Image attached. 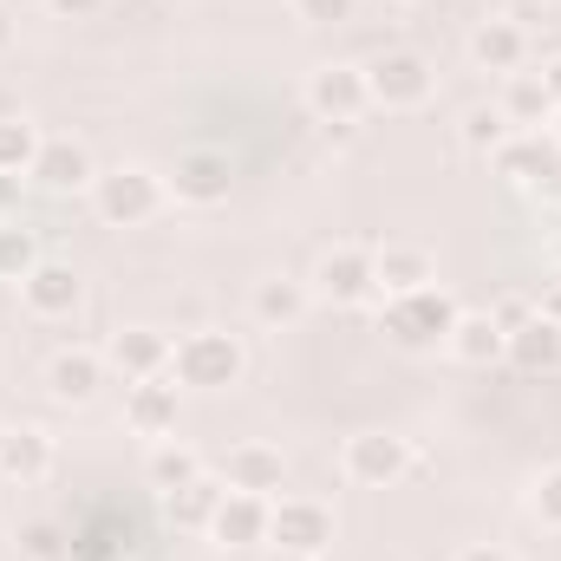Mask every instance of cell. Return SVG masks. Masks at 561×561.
Here are the masks:
<instances>
[{
	"label": "cell",
	"instance_id": "14",
	"mask_svg": "<svg viewBox=\"0 0 561 561\" xmlns=\"http://www.w3.org/2000/svg\"><path fill=\"white\" fill-rule=\"evenodd\" d=\"M26 176H33L39 190H53V196H72V190H92V183H99V163H92V150L79 138H46Z\"/></svg>",
	"mask_w": 561,
	"mask_h": 561
},
{
	"label": "cell",
	"instance_id": "34",
	"mask_svg": "<svg viewBox=\"0 0 561 561\" xmlns=\"http://www.w3.org/2000/svg\"><path fill=\"white\" fill-rule=\"evenodd\" d=\"M536 313L561 327V280H542V287H536Z\"/></svg>",
	"mask_w": 561,
	"mask_h": 561
},
{
	"label": "cell",
	"instance_id": "36",
	"mask_svg": "<svg viewBox=\"0 0 561 561\" xmlns=\"http://www.w3.org/2000/svg\"><path fill=\"white\" fill-rule=\"evenodd\" d=\"M46 7H53L59 20H92V13H99L105 0H46Z\"/></svg>",
	"mask_w": 561,
	"mask_h": 561
},
{
	"label": "cell",
	"instance_id": "21",
	"mask_svg": "<svg viewBox=\"0 0 561 561\" xmlns=\"http://www.w3.org/2000/svg\"><path fill=\"white\" fill-rule=\"evenodd\" d=\"M503 359H510L516 373H529V379H542V373H561V327L536 313L529 327H516V333H510Z\"/></svg>",
	"mask_w": 561,
	"mask_h": 561
},
{
	"label": "cell",
	"instance_id": "25",
	"mask_svg": "<svg viewBox=\"0 0 561 561\" xmlns=\"http://www.w3.org/2000/svg\"><path fill=\"white\" fill-rule=\"evenodd\" d=\"M496 112H503L516 131H536V125H549V118H556V105H549V92H542V79H536V72H510V79H503Z\"/></svg>",
	"mask_w": 561,
	"mask_h": 561
},
{
	"label": "cell",
	"instance_id": "35",
	"mask_svg": "<svg viewBox=\"0 0 561 561\" xmlns=\"http://www.w3.org/2000/svg\"><path fill=\"white\" fill-rule=\"evenodd\" d=\"M20 183H26V176H7V170H0V222L20 216Z\"/></svg>",
	"mask_w": 561,
	"mask_h": 561
},
{
	"label": "cell",
	"instance_id": "27",
	"mask_svg": "<svg viewBox=\"0 0 561 561\" xmlns=\"http://www.w3.org/2000/svg\"><path fill=\"white\" fill-rule=\"evenodd\" d=\"M39 262H46V255H39V236H33L20 216H7V222H0V280H26Z\"/></svg>",
	"mask_w": 561,
	"mask_h": 561
},
{
	"label": "cell",
	"instance_id": "38",
	"mask_svg": "<svg viewBox=\"0 0 561 561\" xmlns=\"http://www.w3.org/2000/svg\"><path fill=\"white\" fill-rule=\"evenodd\" d=\"M536 79H542V92H549V105L561 112V53L549 59V66H542V72H536Z\"/></svg>",
	"mask_w": 561,
	"mask_h": 561
},
{
	"label": "cell",
	"instance_id": "20",
	"mask_svg": "<svg viewBox=\"0 0 561 561\" xmlns=\"http://www.w3.org/2000/svg\"><path fill=\"white\" fill-rule=\"evenodd\" d=\"M268 503H275V496L229 490L222 510H216V523H209V536H216L222 549H255V542H268Z\"/></svg>",
	"mask_w": 561,
	"mask_h": 561
},
{
	"label": "cell",
	"instance_id": "16",
	"mask_svg": "<svg viewBox=\"0 0 561 561\" xmlns=\"http://www.w3.org/2000/svg\"><path fill=\"white\" fill-rule=\"evenodd\" d=\"M105 353H92V346H66V353H53L46 359V392L59 399V405H92L99 399V386H105Z\"/></svg>",
	"mask_w": 561,
	"mask_h": 561
},
{
	"label": "cell",
	"instance_id": "13",
	"mask_svg": "<svg viewBox=\"0 0 561 561\" xmlns=\"http://www.w3.org/2000/svg\"><path fill=\"white\" fill-rule=\"evenodd\" d=\"M373 287L386 300H405L419 287H437V255L419 249V242H386V249H373Z\"/></svg>",
	"mask_w": 561,
	"mask_h": 561
},
{
	"label": "cell",
	"instance_id": "2",
	"mask_svg": "<svg viewBox=\"0 0 561 561\" xmlns=\"http://www.w3.org/2000/svg\"><path fill=\"white\" fill-rule=\"evenodd\" d=\"M457 313H463V307H457L444 287H419V294H405V300H386L379 333H386L399 353H437V346L450 340Z\"/></svg>",
	"mask_w": 561,
	"mask_h": 561
},
{
	"label": "cell",
	"instance_id": "18",
	"mask_svg": "<svg viewBox=\"0 0 561 561\" xmlns=\"http://www.w3.org/2000/svg\"><path fill=\"white\" fill-rule=\"evenodd\" d=\"M222 483L229 490H249V496H280V483H287V457H280V444H236L229 450V463H222Z\"/></svg>",
	"mask_w": 561,
	"mask_h": 561
},
{
	"label": "cell",
	"instance_id": "42",
	"mask_svg": "<svg viewBox=\"0 0 561 561\" xmlns=\"http://www.w3.org/2000/svg\"><path fill=\"white\" fill-rule=\"evenodd\" d=\"M549 125H556V144H561V112H556V118H549Z\"/></svg>",
	"mask_w": 561,
	"mask_h": 561
},
{
	"label": "cell",
	"instance_id": "3",
	"mask_svg": "<svg viewBox=\"0 0 561 561\" xmlns=\"http://www.w3.org/2000/svg\"><path fill=\"white\" fill-rule=\"evenodd\" d=\"M163 196H170V183H163L157 170H144V163L99 170V183H92V209H99V222H112V229L150 222V216L163 209Z\"/></svg>",
	"mask_w": 561,
	"mask_h": 561
},
{
	"label": "cell",
	"instance_id": "30",
	"mask_svg": "<svg viewBox=\"0 0 561 561\" xmlns=\"http://www.w3.org/2000/svg\"><path fill=\"white\" fill-rule=\"evenodd\" d=\"M529 510H536V523H542V529H556V536H561V463L536 477V490H529Z\"/></svg>",
	"mask_w": 561,
	"mask_h": 561
},
{
	"label": "cell",
	"instance_id": "10",
	"mask_svg": "<svg viewBox=\"0 0 561 561\" xmlns=\"http://www.w3.org/2000/svg\"><path fill=\"white\" fill-rule=\"evenodd\" d=\"M20 307L33 320H72L85 307V275L72 262H39L33 275L20 280Z\"/></svg>",
	"mask_w": 561,
	"mask_h": 561
},
{
	"label": "cell",
	"instance_id": "23",
	"mask_svg": "<svg viewBox=\"0 0 561 561\" xmlns=\"http://www.w3.org/2000/svg\"><path fill=\"white\" fill-rule=\"evenodd\" d=\"M307 280H294V275H268V280H255V294H249V313H255V327H294L300 313H307Z\"/></svg>",
	"mask_w": 561,
	"mask_h": 561
},
{
	"label": "cell",
	"instance_id": "1",
	"mask_svg": "<svg viewBox=\"0 0 561 561\" xmlns=\"http://www.w3.org/2000/svg\"><path fill=\"white\" fill-rule=\"evenodd\" d=\"M242 373H249V346H242L236 333L203 327V333H183V340H176L170 379H176L183 392H229V386H242Z\"/></svg>",
	"mask_w": 561,
	"mask_h": 561
},
{
	"label": "cell",
	"instance_id": "28",
	"mask_svg": "<svg viewBox=\"0 0 561 561\" xmlns=\"http://www.w3.org/2000/svg\"><path fill=\"white\" fill-rule=\"evenodd\" d=\"M203 477V457L190 450V444H176V437H163L157 450H150V483L170 496V490H183V483H196Z\"/></svg>",
	"mask_w": 561,
	"mask_h": 561
},
{
	"label": "cell",
	"instance_id": "33",
	"mask_svg": "<svg viewBox=\"0 0 561 561\" xmlns=\"http://www.w3.org/2000/svg\"><path fill=\"white\" fill-rule=\"evenodd\" d=\"M20 542H26V556H33V561H53L59 529H53V523H26V529H20Z\"/></svg>",
	"mask_w": 561,
	"mask_h": 561
},
{
	"label": "cell",
	"instance_id": "24",
	"mask_svg": "<svg viewBox=\"0 0 561 561\" xmlns=\"http://www.w3.org/2000/svg\"><path fill=\"white\" fill-rule=\"evenodd\" d=\"M222 496H229V483L203 470L196 483L170 490V496H163V510H170V523H176V529H209V523H216V510H222Z\"/></svg>",
	"mask_w": 561,
	"mask_h": 561
},
{
	"label": "cell",
	"instance_id": "37",
	"mask_svg": "<svg viewBox=\"0 0 561 561\" xmlns=\"http://www.w3.org/2000/svg\"><path fill=\"white\" fill-rule=\"evenodd\" d=\"M450 561H516L510 549H496V542H470V549H457Z\"/></svg>",
	"mask_w": 561,
	"mask_h": 561
},
{
	"label": "cell",
	"instance_id": "9",
	"mask_svg": "<svg viewBox=\"0 0 561 561\" xmlns=\"http://www.w3.org/2000/svg\"><path fill=\"white\" fill-rule=\"evenodd\" d=\"M490 170L510 176V183H523V190H536V196H556L561 190V144L542 138V131H516L503 150H490Z\"/></svg>",
	"mask_w": 561,
	"mask_h": 561
},
{
	"label": "cell",
	"instance_id": "19",
	"mask_svg": "<svg viewBox=\"0 0 561 561\" xmlns=\"http://www.w3.org/2000/svg\"><path fill=\"white\" fill-rule=\"evenodd\" d=\"M46 470H53V437H46L39 424L0 431V477H7L13 490H33V483H46Z\"/></svg>",
	"mask_w": 561,
	"mask_h": 561
},
{
	"label": "cell",
	"instance_id": "11",
	"mask_svg": "<svg viewBox=\"0 0 561 561\" xmlns=\"http://www.w3.org/2000/svg\"><path fill=\"white\" fill-rule=\"evenodd\" d=\"M170 359H176V340L157 333V327H118L112 346H105V366L125 373V386H138V379H163Z\"/></svg>",
	"mask_w": 561,
	"mask_h": 561
},
{
	"label": "cell",
	"instance_id": "32",
	"mask_svg": "<svg viewBox=\"0 0 561 561\" xmlns=\"http://www.w3.org/2000/svg\"><path fill=\"white\" fill-rule=\"evenodd\" d=\"M490 320H496L503 333H516V327H529V320H536V294H503V300L490 307Z\"/></svg>",
	"mask_w": 561,
	"mask_h": 561
},
{
	"label": "cell",
	"instance_id": "39",
	"mask_svg": "<svg viewBox=\"0 0 561 561\" xmlns=\"http://www.w3.org/2000/svg\"><path fill=\"white\" fill-rule=\"evenodd\" d=\"M7 46H13V13L0 7V53H7Z\"/></svg>",
	"mask_w": 561,
	"mask_h": 561
},
{
	"label": "cell",
	"instance_id": "7",
	"mask_svg": "<svg viewBox=\"0 0 561 561\" xmlns=\"http://www.w3.org/2000/svg\"><path fill=\"white\" fill-rule=\"evenodd\" d=\"M307 294L327 300V307H359V300H373V294H379V287H373V249H359V242H333V249L313 262Z\"/></svg>",
	"mask_w": 561,
	"mask_h": 561
},
{
	"label": "cell",
	"instance_id": "29",
	"mask_svg": "<svg viewBox=\"0 0 561 561\" xmlns=\"http://www.w3.org/2000/svg\"><path fill=\"white\" fill-rule=\"evenodd\" d=\"M39 125H33V118H20V112H13V118H0V170H7V176H26V170H33V157H39Z\"/></svg>",
	"mask_w": 561,
	"mask_h": 561
},
{
	"label": "cell",
	"instance_id": "31",
	"mask_svg": "<svg viewBox=\"0 0 561 561\" xmlns=\"http://www.w3.org/2000/svg\"><path fill=\"white\" fill-rule=\"evenodd\" d=\"M287 7H294V20H307V26H340V20H353L359 0H287Z\"/></svg>",
	"mask_w": 561,
	"mask_h": 561
},
{
	"label": "cell",
	"instance_id": "43",
	"mask_svg": "<svg viewBox=\"0 0 561 561\" xmlns=\"http://www.w3.org/2000/svg\"><path fill=\"white\" fill-rule=\"evenodd\" d=\"M0 431H7V424H0Z\"/></svg>",
	"mask_w": 561,
	"mask_h": 561
},
{
	"label": "cell",
	"instance_id": "8",
	"mask_svg": "<svg viewBox=\"0 0 561 561\" xmlns=\"http://www.w3.org/2000/svg\"><path fill=\"white\" fill-rule=\"evenodd\" d=\"M268 549L327 556L333 549V510L320 496H280V503H268Z\"/></svg>",
	"mask_w": 561,
	"mask_h": 561
},
{
	"label": "cell",
	"instance_id": "40",
	"mask_svg": "<svg viewBox=\"0 0 561 561\" xmlns=\"http://www.w3.org/2000/svg\"><path fill=\"white\" fill-rule=\"evenodd\" d=\"M262 561H320V556H294V549H268Z\"/></svg>",
	"mask_w": 561,
	"mask_h": 561
},
{
	"label": "cell",
	"instance_id": "41",
	"mask_svg": "<svg viewBox=\"0 0 561 561\" xmlns=\"http://www.w3.org/2000/svg\"><path fill=\"white\" fill-rule=\"evenodd\" d=\"M549 249H556V262H561V229H556V236H549Z\"/></svg>",
	"mask_w": 561,
	"mask_h": 561
},
{
	"label": "cell",
	"instance_id": "6",
	"mask_svg": "<svg viewBox=\"0 0 561 561\" xmlns=\"http://www.w3.org/2000/svg\"><path fill=\"white\" fill-rule=\"evenodd\" d=\"M307 112L320 125H353L359 112H373V92H366V66L353 59H327L307 72Z\"/></svg>",
	"mask_w": 561,
	"mask_h": 561
},
{
	"label": "cell",
	"instance_id": "17",
	"mask_svg": "<svg viewBox=\"0 0 561 561\" xmlns=\"http://www.w3.org/2000/svg\"><path fill=\"white\" fill-rule=\"evenodd\" d=\"M176 392H183V386H176L170 373H163V379H138V386H125V431L163 444V437L176 431Z\"/></svg>",
	"mask_w": 561,
	"mask_h": 561
},
{
	"label": "cell",
	"instance_id": "5",
	"mask_svg": "<svg viewBox=\"0 0 561 561\" xmlns=\"http://www.w3.org/2000/svg\"><path fill=\"white\" fill-rule=\"evenodd\" d=\"M412 463H419V457H412V437H399V431H353V437L340 444V470H346V483H359V490H392Z\"/></svg>",
	"mask_w": 561,
	"mask_h": 561
},
{
	"label": "cell",
	"instance_id": "15",
	"mask_svg": "<svg viewBox=\"0 0 561 561\" xmlns=\"http://www.w3.org/2000/svg\"><path fill=\"white\" fill-rule=\"evenodd\" d=\"M463 53H470V66H477V72L510 79V72H523V66H529V33H523L510 13H503V20H477Z\"/></svg>",
	"mask_w": 561,
	"mask_h": 561
},
{
	"label": "cell",
	"instance_id": "12",
	"mask_svg": "<svg viewBox=\"0 0 561 561\" xmlns=\"http://www.w3.org/2000/svg\"><path fill=\"white\" fill-rule=\"evenodd\" d=\"M163 183H170L176 203H190V209H216V203H229V157H222V150H183L176 170H170Z\"/></svg>",
	"mask_w": 561,
	"mask_h": 561
},
{
	"label": "cell",
	"instance_id": "22",
	"mask_svg": "<svg viewBox=\"0 0 561 561\" xmlns=\"http://www.w3.org/2000/svg\"><path fill=\"white\" fill-rule=\"evenodd\" d=\"M450 359H463V366H496L503 359V346H510V333L490 320V307L483 313H457V327H450Z\"/></svg>",
	"mask_w": 561,
	"mask_h": 561
},
{
	"label": "cell",
	"instance_id": "4",
	"mask_svg": "<svg viewBox=\"0 0 561 561\" xmlns=\"http://www.w3.org/2000/svg\"><path fill=\"white\" fill-rule=\"evenodd\" d=\"M366 92H373L379 112H419L424 99L437 92V72L412 46H386L379 59H366Z\"/></svg>",
	"mask_w": 561,
	"mask_h": 561
},
{
	"label": "cell",
	"instance_id": "26",
	"mask_svg": "<svg viewBox=\"0 0 561 561\" xmlns=\"http://www.w3.org/2000/svg\"><path fill=\"white\" fill-rule=\"evenodd\" d=\"M516 138V125L496 112V105H470L463 118H457V144L463 150H477V157H490V150H503V144Z\"/></svg>",
	"mask_w": 561,
	"mask_h": 561
}]
</instances>
